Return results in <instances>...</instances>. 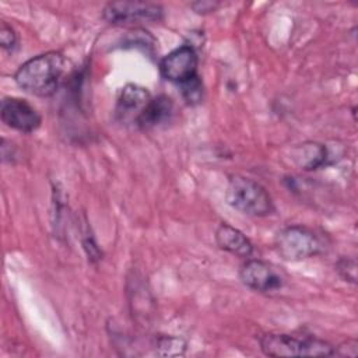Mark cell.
Returning a JSON list of instances; mask_svg holds the SVG:
<instances>
[{"label":"cell","mask_w":358,"mask_h":358,"mask_svg":"<svg viewBox=\"0 0 358 358\" xmlns=\"http://www.w3.org/2000/svg\"><path fill=\"white\" fill-rule=\"evenodd\" d=\"M66 60L59 52H46L22 63L14 74V80L24 91L49 96L56 92L64 73Z\"/></svg>","instance_id":"6da1fadb"},{"label":"cell","mask_w":358,"mask_h":358,"mask_svg":"<svg viewBox=\"0 0 358 358\" xmlns=\"http://www.w3.org/2000/svg\"><path fill=\"white\" fill-rule=\"evenodd\" d=\"M227 201L242 214L264 217L274 211L270 193L259 182L241 175H232L228 180Z\"/></svg>","instance_id":"7a4b0ae2"},{"label":"cell","mask_w":358,"mask_h":358,"mask_svg":"<svg viewBox=\"0 0 358 358\" xmlns=\"http://www.w3.org/2000/svg\"><path fill=\"white\" fill-rule=\"evenodd\" d=\"M262 351L268 357H320L334 355L336 348L327 341L291 334H263L259 340Z\"/></svg>","instance_id":"3957f363"},{"label":"cell","mask_w":358,"mask_h":358,"mask_svg":"<svg viewBox=\"0 0 358 358\" xmlns=\"http://www.w3.org/2000/svg\"><path fill=\"white\" fill-rule=\"evenodd\" d=\"M277 253L287 262H299L323 252L320 236L305 225H289L275 236Z\"/></svg>","instance_id":"277c9868"},{"label":"cell","mask_w":358,"mask_h":358,"mask_svg":"<svg viewBox=\"0 0 358 358\" xmlns=\"http://www.w3.org/2000/svg\"><path fill=\"white\" fill-rule=\"evenodd\" d=\"M102 14L106 21L113 24L155 22L162 20L164 8L145 1H113L105 6Z\"/></svg>","instance_id":"5b68a950"},{"label":"cell","mask_w":358,"mask_h":358,"mask_svg":"<svg viewBox=\"0 0 358 358\" xmlns=\"http://www.w3.org/2000/svg\"><path fill=\"white\" fill-rule=\"evenodd\" d=\"M199 56L193 46L182 45L169 52L159 62L161 76L176 84H182L197 76Z\"/></svg>","instance_id":"8992f818"},{"label":"cell","mask_w":358,"mask_h":358,"mask_svg":"<svg viewBox=\"0 0 358 358\" xmlns=\"http://www.w3.org/2000/svg\"><path fill=\"white\" fill-rule=\"evenodd\" d=\"M0 115L6 126L22 133L35 131L42 122L39 112L29 102L15 96L1 99Z\"/></svg>","instance_id":"52a82bcc"},{"label":"cell","mask_w":358,"mask_h":358,"mask_svg":"<svg viewBox=\"0 0 358 358\" xmlns=\"http://www.w3.org/2000/svg\"><path fill=\"white\" fill-rule=\"evenodd\" d=\"M241 281L250 289L259 292H273L284 285L282 275L267 262L250 259L239 270Z\"/></svg>","instance_id":"ba28073f"},{"label":"cell","mask_w":358,"mask_h":358,"mask_svg":"<svg viewBox=\"0 0 358 358\" xmlns=\"http://www.w3.org/2000/svg\"><path fill=\"white\" fill-rule=\"evenodd\" d=\"M147 88L137 84H126L116 99L115 116L122 124H137L141 113L151 101Z\"/></svg>","instance_id":"9c48e42d"},{"label":"cell","mask_w":358,"mask_h":358,"mask_svg":"<svg viewBox=\"0 0 358 358\" xmlns=\"http://www.w3.org/2000/svg\"><path fill=\"white\" fill-rule=\"evenodd\" d=\"M173 115H175L173 101L166 95H158L151 98V101L145 106L136 126L145 130L159 127L162 124L169 123Z\"/></svg>","instance_id":"30bf717a"},{"label":"cell","mask_w":358,"mask_h":358,"mask_svg":"<svg viewBox=\"0 0 358 358\" xmlns=\"http://www.w3.org/2000/svg\"><path fill=\"white\" fill-rule=\"evenodd\" d=\"M215 242L220 249L238 257H249L253 253V245L248 239V236L225 222L220 224V227L217 228Z\"/></svg>","instance_id":"8fae6325"},{"label":"cell","mask_w":358,"mask_h":358,"mask_svg":"<svg viewBox=\"0 0 358 358\" xmlns=\"http://www.w3.org/2000/svg\"><path fill=\"white\" fill-rule=\"evenodd\" d=\"M295 164L302 169H316L326 164L327 148L316 141H306L296 145L291 154Z\"/></svg>","instance_id":"7c38bea8"},{"label":"cell","mask_w":358,"mask_h":358,"mask_svg":"<svg viewBox=\"0 0 358 358\" xmlns=\"http://www.w3.org/2000/svg\"><path fill=\"white\" fill-rule=\"evenodd\" d=\"M180 85V91H182V96L185 98V101L189 105H196L201 101L203 98V83L201 78L197 76H194L193 78L179 84Z\"/></svg>","instance_id":"4fadbf2b"},{"label":"cell","mask_w":358,"mask_h":358,"mask_svg":"<svg viewBox=\"0 0 358 358\" xmlns=\"http://www.w3.org/2000/svg\"><path fill=\"white\" fill-rule=\"evenodd\" d=\"M158 348L164 350L161 351V355H182L186 348V344L180 338L165 336L159 338Z\"/></svg>","instance_id":"5bb4252c"},{"label":"cell","mask_w":358,"mask_h":358,"mask_svg":"<svg viewBox=\"0 0 358 358\" xmlns=\"http://www.w3.org/2000/svg\"><path fill=\"white\" fill-rule=\"evenodd\" d=\"M337 270L340 273V275L345 280V281H351L355 282L357 278V264H355V259H348L344 257L337 263Z\"/></svg>","instance_id":"9a60e30c"},{"label":"cell","mask_w":358,"mask_h":358,"mask_svg":"<svg viewBox=\"0 0 358 358\" xmlns=\"http://www.w3.org/2000/svg\"><path fill=\"white\" fill-rule=\"evenodd\" d=\"M0 43H1V48L6 50H11L17 43L15 31L4 21L0 25Z\"/></svg>","instance_id":"2e32d148"},{"label":"cell","mask_w":358,"mask_h":358,"mask_svg":"<svg viewBox=\"0 0 358 358\" xmlns=\"http://www.w3.org/2000/svg\"><path fill=\"white\" fill-rule=\"evenodd\" d=\"M218 6H220L218 1H211V0H201V1H194L190 4V7L199 14H207V13L215 11V8Z\"/></svg>","instance_id":"e0dca14e"}]
</instances>
